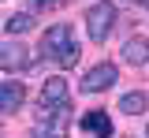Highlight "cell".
I'll return each instance as SVG.
<instances>
[{
    "instance_id": "1",
    "label": "cell",
    "mask_w": 149,
    "mask_h": 138,
    "mask_svg": "<svg viewBox=\"0 0 149 138\" xmlns=\"http://www.w3.org/2000/svg\"><path fill=\"white\" fill-rule=\"evenodd\" d=\"M37 49H41V60H52L63 71L74 67L78 56H82V49H78V41L71 38V26H67V22H52V26L45 30V38H41Z\"/></svg>"
},
{
    "instance_id": "2",
    "label": "cell",
    "mask_w": 149,
    "mask_h": 138,
    "mask_svg": "<svg viewBox=\"0 0 149 138\" xmlns=\"http://www.w3.org/2000/svg\"><path fill=\"white\" fill-rule=\"evenodd\" d=\"M67 127H71V105H63V108H37L34 138H63Z\"/></svg>"
},
{
    "instance_id": "3",
    "label": "cell",
    "mask_w": 149,
    "mask_h": 138,
    "mask_svg": "<svg viewBox=\"0 0 149 138\" xmlns=\"http://www.w3.org/2000/svg\"><path fill=\"white\" fill-rule=\"evenodd\" d=\"M116 26V4L112 0H97L90 11H86V34L90 41H104Z\"/></svg>"
},
{
    "instance_id": "4",
    "label": "cell",
    "mask_w": 149,
    "mask_h": 138,
    "mask_svg": "<svg viewBox=\"0 0 149 138\" xmlns=\"http://www.w3.org/2000/svg\"><path fill=\"white\" fill-rule=\"evenodd\" d=\"M116 79H119V71L112 63H97V67L86 71V79H82V93H104V90L116 86Z\"/></svg>"
},
{
    "instance_id": "5",
    "label": "cell",
    "mask_w": 149,
    "mask_h": 138,
    "mask_svg": "<svg viewBox=\"0 0 149 138\" xmlns=\"http://www.w3.org/2000/svg\"><path fill=\"white\" fill-rule=\"evenodd\" d=\"M30 63H34V52L26 45H15V41L0 45V71H26Z\"/></svg>"
},
{
    "instance_id": "6",
    "label": "cell",
    "mask_w": 149,
    "mask_h": 138,
    "mask_svg": "<svg viewBox=\"0 0 149 138\" xmlns=\"http://www.w3.org/2000/svg\"><path fill=\"white\" fill-rule=\"evenodd\" d=\"M63 105H71V93H67V79H45L41 86V108H63Z\"/></svg>"
},
{
    "instance_id": "7",
    "label": "cell",
    "mask_w": 149,
    "mask_h": 138,
    "mask_svg": "<svg viewBox=\"0 0 149 138\" xmlns=\"http://www.w3.org/2000/svg\"><path fill=\"white\" fill-rule=\"evenodd\" d=\"M78 127H82L90 138H112V119H108V112H101V108H90Z\"/></svg>"
},
{
    "instance_id": "8",
    "label": "cell",
    "mask_w": 149,
    "mask_h": 138,
    "mask_svg": "<svg viewBox=\"0 0 149 138\" xmlns=\"http://www.w3.org/2000/svg\"><path fill=\"white\" fill-rule=\"evenodd\" d=\"M26 105V86L22 82H0V112H19Z\"/></svg>"
},
{
    "instance_id": "9",
    "label": "cell",
    "mask_w": 149,
    "mask_h": 138,
    "mask_svg": "<svg viewBox=\"0 0 149 138\" xmlns=\"http://www.w3.org/2000/svg\"><path fill=\"white\" fill-rule=\"evenodd\" d=\"M123 60H127L130 67L149 63V41H146V38H130L127 45H123Z\"/></svg>"
},
{
    "instance_id": "10",
    "label": "cell",
    "mask_w": 149,
    "mask_h": 138,
    "mask_svg": "<svg viewBox=\"0 0 149 138\" xmlns=\"http://www.w3.org/2000/svg\"><path fill=\"white\" fill-rule=\"evenodd\" d=\"M146 108H149V93H142V90L119 97V112H127V116H142Z\"/></svg>"
},
{
    "instance_id": "11",
    "label": "cell",
    "mask_w": 149,
    "mask_h": 138,
    "mask_svg": "<svg viewBox=\"0 0 149 138\" xmlns=\"http://www.w3.org/2000/svg\"><path fill=\"white\" fill-rule=\"evenodd\" d=\"M34 15H30V11H15V15H11V19H8V34H26V30H34Z\"/></svg>"
},
{
    "instance_id": "12",
    "label": "cell",
    "mask_w": 149,
    "mask_h": 138,
    "mask_svg": "<svg viewBox=\"0 0 149 138\" xmlns=\"http://www.w3.org/2000/svg\"><path fill=\"white\" fill-rule=\"evenodd\" d=\"M146 8H149V0H146Z\"/></svg>"
},
{
    "instance_id": "13",
    "label": "cell",
    "mask_w": 149,
    "mask_h": 138,
    "mask_svg": "<svg viewBox=\"0 0 149 138\" xmlns=\"http://www.w3.org/2000/svg\"><path fill=\"white\" fill-rule=\"evenodd\" d=\"M142 4H146V0H142Z\"/></svg>"
},
{
    "instance_id": "14",
    "label": "cell",
    "mask_w": 149,
    "mask_h": 138,
    "mask_svg": "<svg viewBox=\"0 0 149 138\" xmlns=\"http://www.w3.org/2000/svg\"><path fill=\"white\" fill-rule=\"evenodd\" d=\"M146 138H149V135H146Z\"/></svg>"
}]
</instances>
